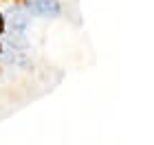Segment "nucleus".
<instances>
[{"label":"nucleus","instance_id":"f257e3e1","mask_svg":"<svg viewBox=\"0 0 154 145\" xmlns=\"http://www.w3.org/2000/svg\"><path fill=\"white\" fill-rule=\"evenodd\" d=\"M26 9L35 16H44V18H55L62 13V5L57 0H26Z\"/></svg>","mask_w":154,"mask_h":145},{"label":"nucleus","instance_id":"f03ea898","mask_svg":"<svg viewBox=\"0 0 154 145\" xmlns=\"http://www.w3.org/2000/svg\"><path fill=\"white\" fill-rule=\"evenodd\" d=\"M26 38L24 33H13L7 38V51H16V53H26Z\"/></svg>","mask_w":154,"mask_h":145},{"label":"nucleus","instance_id":"7ed1b4c3","mask_svg":"<svg viewBox=\"0 0 154 145\" xmlns=\"http://www.w3.org/2000/svg\"><path fill=\"white\" fill-rule=\"evenodd\" d=\"M2 57H5V62H9V64H18V66H22V68L31 66V62H29V57H26L24 53H16V51H2Z\"/></svg>","mask_w":154,"mask_h":145},{"label":"nucleus","instance_id":"20e7f679","mask_svg":"<svg viewBox=\"0 0 154 145\" xmlns=\"http://www.w3.org/2000/svg\"><path fill=\"white\" fill-rule=\"evenodd\" d=\"M29 26V18L22 11H13L11 13V29L13 33H24V29Z\"/></svg>","mask_w":154,"mask_h":145},{"label":"nucleus","instance_id":"39448f33","mask_svg":"<svg viewBox=\"0 0 154 145\" xmlns=\"http://www.w3.org/2000/svg\"><path fill=\"white\" fill-rule=\"evenodd\" d=\"M5 31V18H2V13H0V33Z\"/></svg>","mask_w":154,"mask_h":145}]
</instances>
